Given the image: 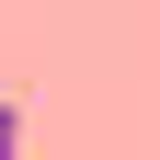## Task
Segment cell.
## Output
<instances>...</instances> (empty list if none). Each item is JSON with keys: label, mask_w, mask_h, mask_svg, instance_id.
Segmentation results:
<instances>
[{"label": "cell", "mask_w": 160, "mask_h": 160, "mask_svg": "<svg viewBox=\"0 0 160 160\" xmlns=\"http://www.w3.org/2000/svg\"><path fill=\"white\" fill-rule=\"evenodd\" d=\"M0 160H23V92H0Z\"/></svg>", "instance_id": "cell-1"}]
</instances>
